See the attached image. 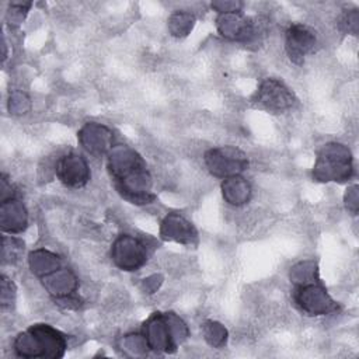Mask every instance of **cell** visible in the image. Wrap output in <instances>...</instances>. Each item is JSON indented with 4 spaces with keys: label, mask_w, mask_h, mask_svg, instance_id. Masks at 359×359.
I'll list each match as a JSON object with an SVG mask.
<instances>
[{
    "label": "cell",
    "mask_w": 359,
    "mask_h": 359,
    "mask_svg": "<svg viewBox=\"0 0 359 359\" xmlns=\"http://www.w3.org/2000/svg\"><path fill=\"white\" fill-rule=\"evenodd\" d=\"M108 171L115 189L130 203L144 205L154 201L146 163L133 149L125 144L114 146L108 153Z\"/></svg>",
    "instance_id": "6da1fadb"
},
{
    "label": "cell",
    "mask_w": 359,
    "mask_h": 359,
    "mask_svg": "<svg viewBox=\"0 0 359 359\" xmlns=\"http://www.w3.org/2000/svg\"><path fill=\"white\" fill-rule=\"evenodd\" d=\"M67 349L66 335L49 324H34L17 335L14 351L21 358H62Z\"/></svg>",
    "instance_id": "7a4b0ae2"
},
{
    "label": "cell",
    "mask_w": 359,
    "mask_h": 359,
    "mask_svg": "<svg viewBox=\"0 0 359 359\" xmlns=\"http://www.w3.org/2000/svg\"><path fill=\"white\" fill-rule=\"evenodd\" d=\"M143 335L149 349L154 352L172 353L184 342L189 330L175 313H153L143 324Z\"/></svg>",
    "instance_id": "3957f363"
},
{
    "label": "cell",
    "mask_w": 359,
    "mask_h": 359,
    "mask_svg": "<svg viewBox=\"0 0 359 359\" xmlns=\"http://www.w3.org/2000/svg\"><path fill=\"white\" fill-rule=\"evenodd\" d=\"M353 175L351 150L341 143H327L317 153L313 177L321 182H344Z\"/></svg>",
    "instance_id": "277c9868"
},
{
    "label": "cell",
    "mask_w": 359,
    "mask_h": 359,
    "mask_svg": "<svg viewBox=\"0 0 359 359\" xmlns=\"http://www.w3.org/2000/svg\"><path fill=\"white\" fill-rule=\"evenodd\" d=\"M293 299L297 307L309 316H324L339 309V304L328 294L318 279L296 285Z\"/></svg>",
    "instance_id": "5b68a950"
},
{
    "label": "cell",
    "mask_w": 359,
    "mask_h": 359,
    "mask_svg": "<svg viewBox=\"0 0 359 359\" xmlns=\"http://www.w3.org/2000/svg\"><path fill=\"white\" fill-rule=\"evenodd\" d=\"M203 160L210 174L219 178L240 175L248 167V158L245 153L233 146L209 149L205 153Z\"/></svg>",
    "instance_id": "8992f818"
},
{
    "label": "cell",
    "mask_w": 359,
    "mask_h": 359,
    "mask_svg": "<svg viewBox=\"0 0 359 359\" xmlns=\"http://www.w3.org/2000/svg\"><path fill=\"white\" fill-rule=\"evenodd\" d=\"M111 258L122 271H137L147 261V248L139 238L121 234L112 244Z\"/></svg>",
    "instance_id": "52a82bcc"
},
{
    "label": "cell",
    "mask_w": 359,
    "mask_h": 359,
    "mask_svg": "<svg viewBox=\"0 0 359 359\" xmlns=\"http://www.w3.org/2000/svg\"><path fill=\"white\" fill-rule=\"evenodd\" d=\"M252 101L269 112L279 114L293 107L296 98L289 87L276 79H265L261 81Z\"/></svg>",
    "instance_id": "ba28073f"
},
{
    "label": "cell",
    "mask_w": 359,
    "mask_h": 359,
    "mask_svg": "<svg viewBox=\"0 0 359 359\" xmlns=\"http://www.w3.org/2000/svg\"><path fill=\"white\" fill-rule=\"evenodd\" d=\"M41 280L56 303L63 304L65 307H70L73 303L77 304V299L73 297V293L77 290V278L67 268H57L42 276Z\"/></svg>",
    "instance_id": "9c48e42d"
},
{
    "label": "cell",
    "mask_w": 359,
    "mask_h": 359,
    "mask_svg": "<svg viewBox=\"0 0 359 359\" xmlns=\"http://www.w3.org/2000/svg\"><path fill=\"white\" fill-rule=\"evenodd\" d=\"M55 171L59 181L69 188H81L90 180V167L87 160L74 151L60 157L56 163Z\"/></svg>",
    "instance_id": "30bf717a"
},
{
    "label": "cell",
    "mask_w": 359,
    "mask_h": 359,
    "mask_svg": "<svg viewBox=\"0 0 359 359\" xmlns=\"http://www.w3.org/2000/svg\"><path fill=\"white\" fill-rule=\"evenodd\" d=\"M216 22L220 35L231 41L250 42L258 34L257 22L243 15L241 11L223 13L217 17Z\"/></svg>",
    "instance_id": "8fae6325"
},
{
    "label": "cell",
    "mask_w": 359,
    "mask_h": 359,
    "mask_svg": "<svg viewBox=\"0 0 359 359\" xmlns=\"http://www.w3.org/2000/svg\"><path fill=\"white\" fill-rule=\"evenodd\" d=\"M316 43V32L304 24H292L286 31V52L289 59L296 65H302L304 62V57L313 52Z\"/></svg>",
    "instance_id": "7c38bea8"
},
{
    "label": "cell",
    "mask_w": 359,
    "mask_h": 359,
    "mask_svg": "<svg viewBox=\"0 0 359 359\" xmlns=\"http://www.w3.org/2000/svg\"><path fill=\"white\" fill-rule=\"evenodd\" d=\"M114 135L109 128L95 122L86 123L79 132V142L86 151L95 157H101L114 147Z\"/></svg>",
    "instance_id": "4fadbf2b"
},
{
    "label": "cell",
    "mask_w": 359,
    "mask_h": 359,
    "mask_svg": "<svg viewBox=\"0 0 359 359\" xmlns=\"http://www.w3.org/2000/svg\"><path fill=\"white\" fill-rule=\"evenodd\" d=\"M160 233L164 240H172L182 244H192L198 237L192 223L177 213H170L165 216L161 223Z\"/></svg>",
    "instance_id": "5bb4252c"
},
{
    "label": "cell",
    "mask_w": 359,
    "mask_h": 359,
    "mask_svg": "<svg viewBox=\"0 0 359 359\" xmlns=\"http://www.w3.org/2000/svg\"><path fill=\"white\" fill-rule=\"evenodd\" d=\"M1 209L10 212L11 215L1 212V229L3 231H8V233H20L22 230H25L27 227V210L24 208V205L11 198L8 201H3L1 202Z\"/></svg>",
    "instance_id": "9a60e30c"
},
{
    "label": "cell",
    "mask_w": 359,
    "mask_h": 359,
    "mask_svg": "<svg viewBox=\"0 0 359 359\" xmlns=\"http://www.w3.org/2000/svg\"><path fill=\"white\" fill-rule=\"evenodd\" d=\"M222 189H223V198L229 203L236 206L245 203L251 196L250 184L240 175L224 178L222 184Z\"/></svg>",
    "instance_id": "2e32d148"
},
{
    "label": "cell",
    "mask_w": 359,
    "mask_h": 359,
    "mask_svg": "<svg viewBox=\"0 0 359 359\" xmlns=\"http://www.w3.org/2000/svg\"><path fill=\"white\" fill-rule=\"evenodd\" d=\"M60 259L56 254L49 252L46 250H36L29 255V266L31 271L38 275L39 278L53 272L55 269L60 268Z\"/></svg>",
    "instance_id": "e0dca14e"
},
{
    "label": "cell",
    "mask_w": 359,
    "mask_h": 359,
    "mask_svg": "<svg viewBox=\"0 0 359 359\" xmlns=\"http://www.w3.org/2000/svg\"><path fill=\"white\" fill-rule=\"evenodd\" d=\"M121 348L125 355L128 356H143L149 351V345L146 342V338L142 334H129L122 338Z\"/></svg>",
    "instance_id": "ac0fdd59"
},
{
    "label": "cell",
    "mask_w": 359,
    "mask_h": 359,
    "mask_svg": "<svg viewBox=\"0 0 359 359\" xmlns=\"http://www.w3.org/2000/svg\"><path fill=\"white\" fill-rule=\"evenodd\" d=\"M202 330H203L205 339L209 342V345L215 348H222L226 344L227 331L222 324L216 321H208L203 324Z\"/></svg>",
    "instance_id": "d6986e66"
},
{
    "label": "cell",
    "mask_w": 359,
    "mask_h": 359,
    "mask_svg": "<svg viewBox=\"0 0 359 359\" xmlns=\"http://www.w3.org/2000/svg\"><path fill=\"white\" fill-rule=\"evenodd\" d=\"M194 17L184 13H177L170 18V28L174 35H187L192 28Z\"/></svg>",
    "instance_id": "ffe728a7"
},
{
    "label": "cell",
    "mask_w": 359,
    "mask_h": 359,
    "mask_svg": "<svg viewBox=\"0 0 359 359\" xmlns=\"http://www.w3.org/2000/svg\"><path fill=\"white\" fill-rule=\"evenodd\" d=\"M358 11L356 10H352V11H346L344 15H342V20H341V25L344 27V29L348 32V34H353L356 35L358 32Z\"/></svg>",
    "instance_id": "44dd1931"
},
{
    "label": "cell",
    "mask_w": 359,
    "mask_h": 359,
    "mask_svg": "<svg viewBox=\"0 0 359 359\" xmlns=\"http://www.w3.org/2000/svg\"><path fill=\"white\" fill-rule=\"evenodd\" d=\"M358 205H359V196H358V187L352 185L351 188L346 189L345 194V206L349 212L356 215L358 212Z\"/></svg>",
    "instance_id": "7402d4cb"
}]
</instances>
